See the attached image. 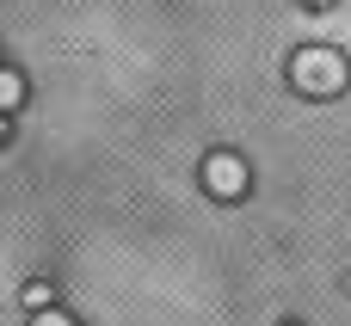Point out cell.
<instances>
[{"instance_id":"2","label":"cell","mask_w":351,"mask_h":326,"mask_svg":"<svg viewBox=\"0 0 351 326\" xmlns=\"http://www.w3.org/2000/svg\"><path fill=\"white\" fill-rule=\"evenodd\" d=\"M197 179H204L210 197H241V191H247V160H241L234 148H210L204 166H197Z\"/></svg>"},{"instance_id":"5","label":"cell","mask_w":351,"mask_h":326,"mask_svg":"<svg viewBox=\"0 0 351 326\" xmlns=\"http://www.w3.org/2000/svg\"><path fill=\"white\" fill-rule=\"evenodd\" d=\"M31 326H80V321L62 314V308H37V321H31Z\"/></svg>"},{"instance_id":"6","label":"cell","mask_w":351,"mask_h":326,"mask_svg":"<svg viewBox=\"0 0 351 326\" xmlns=\"http://www.w3.org/2000/svg\"><path fill=\"white\" fill-rule=\"evenodd\" d=\"M302 6H333V0H302Z\"/></svg>"},{"instance_id":"7","label":"cell","mask_w":351,"mask_h":326,"mask_svg":"<svg viewBox=\"0 0 351 326\" xmlns=\"http://www.w3.org/2000/svg\"><path fill=\"white\" fill-rule=\"evenodd\" d=\"M0 142H6V117H0Z\"/></svg>"},{"instance_id":"8","label":"cell","mask_w":351,"mask_h":326,"mask_svg":"<svg viewBox=\"0 0 351 326\" xmlns=\"http://www.w3.org/2000/svg\"><path fill=\"white\" fill-rule=\"evenodd\" d=\"M290 326H296V321H290Z\"/></svg>"},{"instance_id":"1","label":"cell","mask_w":351,"mask_h":326,"mask_svg":"<svg viewBox=\"0 0 351 326\" xmlns=\"http://www.w3.org/2000/svg\"><path fill=\"white\" fill-rule=\"evenodd\" d=\"M346 80H351L346 55L327 49V43H308V49L290 55V86L308 92V99H333V92H346Z\"/></svg>"},{"instance_id":"4","label":"cell","mask_w":351,"mask_h":326,"mask_svg":"<svg viewBox=\"0 0 351 326\" xmlns=\"http://www.w3.org/2000/svg\"><path fill=\"white\" fill-rule=\"evenodd\" d=\"M25 308L37 314V308H56V290L49 284H25Z\"/></svg>"},{"instance_id":"3","label":"cell","mask_w":351,"mask_h":326,"mask_svg":"<svg viewBox=\"0 0 351 326\" xmlns=\"http://www.w3.org/2000/svg\"><path fill=\"white\" fill-rule=\"evenodd\" d=\"M19 105H25V74L0 62V117H6V111H19Z\"/></svg>"}]
</instances>
